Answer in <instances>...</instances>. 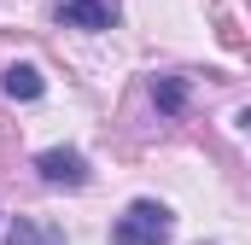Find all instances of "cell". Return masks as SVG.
<instances>
[{
  "label": "cell",
  "mask_w": 251,
  "mask_h": 245,
  "mask_svg": "<svg viewBox=\"0 0 251 245\" xmlns=\"http://www.w3.org/2000/svg\"><path fill=\"white\" fill-rule=\"evenodd\" d=\"M170 234H176V210L158 198H134L111 222V245H170Z\"/></svg>",
  "instance_id": "1"
},
{
  "label": "cell",
  "mask_w": 251,
  "mask_h": 245,
  "mask_svg": "<svg viewBox=\"0 0 251 245\" xmlns=\"http://www.w3.org/2000/svg\"><path fill=\"white\" fill-rule=\"evenodd\" d=\"M35 170H41V181L47 187H88V158L82 152H70V146H47L41 158H35Z\"/></svg>",
  "instance_id": "2"
},
{
  "label": "cell",
  "mask_w": 251,
  "mask_h": 245,
  "mask_svg": "<svg viewBox=\"0 0 251 245\" xmlns=\"http://www.w3.org/2000/svg\"><path fill=\"white\" fill-rule=\"evenodd\" d=\"M123 18V0H59L64 29H111Z\"/></svg>",
  "instance_id": "3"
},
{
  "label": "cell",
  "mask_w": 251,
  "mask_h": 245,
  "mask_svg": "<svg viewBox=\"0 0 251 245\" xmlns=\"http://www.w3.org/2000/svg\"><path fill=\"white\" fill-rule=\"evenodd\" d=\"M0 88H6V99H24V105H29V99L47 94V76H41L35 64H6V70H0Z\"/></svg>",
  "instance_id": "4"
},
{
  "label": "cell",
  "mask_w": 251,
  "mask_h": 245,
  "mask_svg": "<svg viewBox=\"0 0 251 245\" xmlns=\"http://www.w3.org/2000/svg\"><path fill=\"white\" fill-rule=\"evenodd\" d=\"M152 99H158L164 117H181V111H187V82H181V76H158V82H152Z\"/></svg>",
  "instance_id": "5"
},
{
  "label": "cell",
  "mask_w": 251,
  "mask_h": 245,
  "mask_svg": "<svg viewBox=\"0 0 251 245\" xmlns=\"http://www.w3.org/2000/svg\"><path fill=\"white\" fill-rule=\"evenodd\" d=\"M6 245H64V234H53V228H35V222H12L6 228Z\"/></svg>",
  "instance_id": "6"
},
{
  "label": "cell",
  "mask_w": 251,
  "mask_h": 245,
  "mask_svg": "<svg viewBox=\"0 0 251 245\" xmlns=\"http://www.w3.org/2000/svg\"><path fill=\"white\" fill-rule=\"evenodd\" d=\"M240 128H246V134H251V105H246V111H240Z\"/></svg>",
  "instance_id": "7"
}]
</instances>
